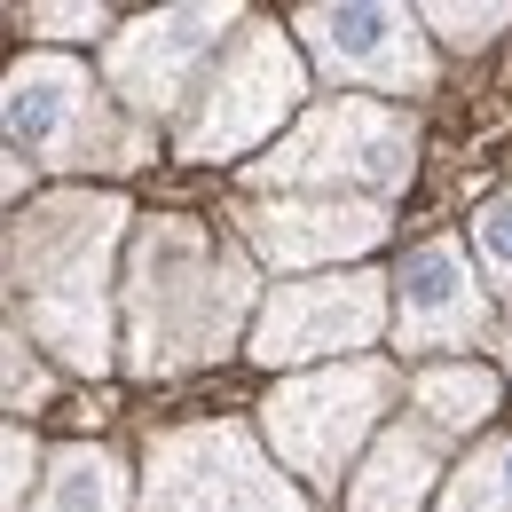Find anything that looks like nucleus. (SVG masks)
<instances>
[{
  "instance_id": "1",
  "label": "nucleus",
  "mask_w": 512,
  "mask_h": 512,
  "mask_svg": "<svg viewBox=\"0 0 512 512\" xmlns=\"http://www.w3.org/2000/svg\"><path fill=\"white\" fill-rule=\"evenodd\" d=\"M127 221L119 197H56L16 229V300L71 371H103V253Z\"/></svg>"
},
{
  "instance_id": "2",
  "label": "nucleus",
  "mask_w": 512,
  "mask_h": 512,
  "mask_svg": "<svg viewBox=\"0 0 512 512\" xmlns=\"http://www.w3.org/2000/svg\"><path fill=\"white\" fill-rule=\"evenodd\" d=\"M245 316V268L205 245L190 221H158L134 253V355L142 371H174L221 355Z\"/></svg>"
},
{
  "instance_id": "3",
  "label": "nucleus",
  "mask_w": 512,
  "mask_h": 512,
  "mask_svg": "<svg viewBox=\"0 0 512 512\" xmlns=\"http://www.w3.org/2000/svg\"><path fill=\"white\" fill-rule=\"evenodd\" d=\"M8 134L24 150H40L48 166H127L134 142L119 134V119L103 111L95 79L64 56H32L8 79Z\"/></svg>"
},
{
  "instance_id": "4",
  "label": "nucleus",
  "mask_w": 512,
  "mask_h": 512,
  "mask_svg": "<svg viewBox=\"0 0 512 512\" xmlns=\"http://www.w3.org/2000/svg\"><path fill=\"white\" fill-rule=\"evenodd\" d=\"M386 402V371L355 363V371H323V379H292L284 394H268V434L284 449L292 473L308 481H339V465L355 457V442L371 434Z\"/></svg>"
},
{
  "instance_id": "5",
  "label": "nucleus",
  "mask_w": 512,
  "mask_h": 512,
  "mask_svg": "<svg viewBox=\"0 0 512 512\" xmlns=\"http://www.w3.org/2000/svg\"><path fill=\"white\" fill-rule=\"evenodd\" d=\"M410 174V127L379 111V103H323L300 119L284 142V158H268V182H363V190H394Z\"/></svg>"
},
{
  "instance_id": "6",
  "label": "nucleus",
  "mask_w": 512,
  "mask_h": 512,
  "mask_svg": "<svg viewBox=\"0 0 512 512\" xmlns=\"http://www.w3.org/2000/svg\"><path fill=\"white\" fill-rule=\"evenodd\" d=\"M150 512H300V497L253 457L245 434H229V426H197V434L158 442Z\"/></svg>"
},
{
  "instance_id": "7",
  "label": "nucleus",
  "mask_w": 512,
  "mask_h": 512,
  "mask_svg": "<svg viewBox=\"0 0 512 512\" xmlns=\"http://www.w3.org/2000/svg\"><path fill=\"white\" fill-rule=\"evenodd\" d=\"M292 103H300V56H292V40H284V32L253 24V32L237 40L229 71L213 79L205 111H197L190 127H182V150H190V158L245 150V142H260V134L276 127Z\"/></svg>"
},
{
  "instance_id": "8",
  "label": "nucleus",
  "mask_w": 512,
  "mask_h": 512,
  "mask_svg": "<svg viewBox=\"0 0 512 512\" xmlns=\"http://www.w3.org/2000/svg\"><path fill=\"white\" fill-rule=\"evenodd\" d=\"M379 339V276H323V284H284L260 308L253 355L260 363H316Z\"/></svg>"
},
{
  "instance_id": "9",
  "label": "nucleus",
  "mask_w": 512,
  "mask_h": 512,
  "mask_svg": "<svg viewBox=\"0 0 512 512\" xmlns=\"http://www.w3.org/2000/svg\"><path fill=\"white\" fill-rule=\"evenodd\" d=\"M300 24L347 79H371V87H394V95H418L434 79L418 16H402V8H308Z\"/></svg>"
},
{
  "instance_id": "10",
  "label": "nucleus",
  "mask_w": 512,
  "mask_h": 512,
  "mask_svg": "<svg viewBox=\"0 0 512 512\" xmlns=\"http://www.w3.org/2000/svg\"><path fill=\"white\" fill-rule=\"evenodd\" d=\"M394 292H402V339L410 347H473L481 323H489L481 284H473V268H465L457 245H418L402 260Z\"/></svg>"
},
{
  "instance_id": "11",
  "label": "nucleus",
  "mask_w": 512,
  "mask_h": 512,
  "mask_svg": "<svg viewBox=\"0 0 512 512\" xmlns=\"http://www.w3.org/2000/svg\"><path fill=\"white\" fill-rule=\"evenodd\" d=\"M229 24V8H174V16H142L134 32H119V48H111V79L127 87L142 111H158V103H174L182 95V79L190 64L213 48V32Z\"/></svg>"
},
{
  "instance_id": "12",
  "label": "nucleus",
  "mask_w": 512,
  "mask_h": 512,
  "mask_svg": "<svg viewBox=\"0 0 512 512\" xmlns=\"http://www.w3.org/2000/svg\"><path fill=\"white\" fill-rule=\"evenodd\" d=\"M253 245L268 260H284V268H300V260H339V253H363V245H379L386 221L379 205H355V197H331V205H253Z\"/></svg>"
},
{
  "instance_id": "13",
  "label": "nucleus",
  "mask_w": 512,
  "mask_h": 512,
  "mask_svg": "<svg viewBox=\"0 0 512 512\" xmlns=\"http://www.w3.org/2000/svg\"><path fill=\"white\" fill-rule=\"evenodd\" d=\"M426 489H434V442H418V434H386L379 457L355 473L347 512H418Z\"/></svg>"
},
{
  "instance_id": "14",
  "label": "nucleus",
  "mask_w": 512,
  "mask_h": 512,
  "mask_svg": "<svg viewBox=\"0 0 512 512\" xmlns=\"http://www.w3.org/2000/svg\"><path fill=\"white\" fill-rule=\"evenodd\" d=\"M40 512H127L119 465H111L103 449H64V457H56V473H48Z\"/></svg>"
},
{
  "instance_id": "15",
  "label": "nucleus",
  "mask_w": 512,
  "mask_h": 512,
  "mask_svg": "<svg viewBox=\"0 0 512 512\" xmlns=\"http://www.w3.org/2000/svg\"><path fill=\"white\" fill-rule=\"evenodd\" d=\"M418 410L434 426H481L497 410V379L481 363H457V371H418Z\"/></svg>"
},
{
  "instance_id": "16",
  "label": "nucleus",
  "mask_w": 512,
  "mask_h": 512,
  "mask_svg": "<svg viewBox=\"0 0 512 512\" xmlns=\"http://www.w3.org/2000/svg\"><path fill=\"white\" fill-rule=\"evenodd\" d=\"M449 512H512V442H497L481 465H465Z\"/></svg>"
},
{
  "instance_id": "17",
  "label": "nucleus",
  "mask_w": 512,
  "mask_h": 512,
  "mask_svg": "<svg viewBox=\"0 0 512 512\" xmlns=\"http://www.w3.org/2000/svg\"><path fill=\"white\" fill-rule=\"evenodd\" d=\"M473 245H481V260L512 284V197H489V205L473 213Z\"/></svg>"
},
{
  "instance_id": "18",
  "label": "nucleus",
  "mask_w": 512,
  "mask_h": 512,
  "mask_svg": "<svg viewBox=\"0 0 512 512\" xmlns=\"http://www.w3.org/2000/svg\"><path fill=\"white\" fill-rule=\"evenodd\" d=\"M426 24H442V32L457 40V48H473V40H489L497 24H512V8H434Z\"/></svg>"
},
{
  "instance_id": "19",
  "label": "nucleus",
  "mask_w": 512,
  "mask_h": 512,
  "mask_svg": "<svg viewBox=\"0 0 512 512\" xmlns=\"http://www.w3.org/2000/svg\"><path fill=\"white\" fill-rule=\"evenodd\" d=\"M24 481H32V434H8V512L24 505Z\"/></svg>"
},
{
  "instance_id": "20",
  "label": "nucleus",
  "mask_w": 512,
  "mask_h": 512,
  "mask_svg": "<svg viewBox=\"0 0 512 512\" xmlns=\"http://www.w3.org/2000/svg\"><path fill=\"white\" fill-rule=\"evenodd\" d=\"M32 24H48V32H95V24H103V8H40Z\"/></svg>"
}]
</instances>
